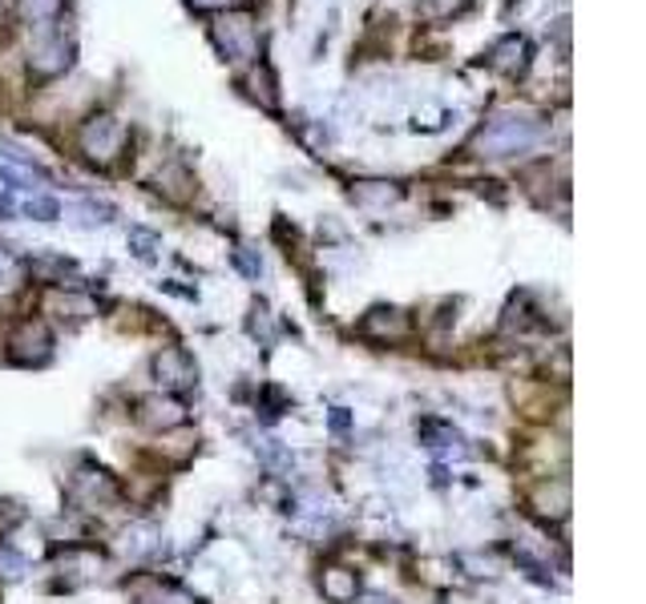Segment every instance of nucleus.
<instances>
[{"instance_id": "obj_1", "label": "nucleus", "mask_w": 646, "mask_h": 604, "mask_svg": "<svg viewBox=\"0 0 646 604\" xmlns=\"http://www.w3.org/2000/svg\"><path fill=\"white\" fill-rule=\"evenodd\" d=\"M537 121H533L530 113H497L493 121L481 126V133L473 138V150L481 157H509V154H521V150H530L533 141H537Z\"/></svg>"}, {"instance_id": "obj_2", "label": "nucleus", "mask_w": 646, "mask_h": 604, "mask_svg": "<svg viewBox=\"0 0 646 604\" xmlns=\"http://www.w3.org/2000/svg\"><path fill=\"white\" fill-rule=\"evenodd\" d=\"M69 496L77 500V504L86 507H110L117 504V496H122V488H117V479L105 472V467H77L69 479Z\"/></svg>"}, {"instance_id": "obj_3", "label": "nucleus", "mask_w": 646, "mask_h": 604, "mask_svg": "<svg viewBox=\"0 0 646 604\" xmlns=\"http://www.w3.org/2000/svg\"><path fill=\"white\" fill-rule=\"evenodd\" d=\"M154 380L162 391H190L199 383V363L182 347H162L154 355Z\"/></svg>"}, {"instance_id": "obj_4", "label": "nucleus", "mask_w": 646, "mask_h": 604, "mask_svg": "<svg viewBox=\"0 0 646 604\" xmlns=\"http://www.w3.org/2000/svg\"><path fill=\"white\" fill-rule=\"evenodd\" d=\"M126 145V129L117 126L114 117H93L86 129H81V150H86L89 162L98 166H110Z\"/></svg>"}, {"instance_id": "obj_5", "label": "nucleus", "mask_w": 646, "mask_h": 604, "mask_svg": "<svg viewBox=\"0 0 646 604\" xmlns=\"http://www.w3.org/2000/svg\"><path fill=\"white\" fill-rule=\"evenodd\" d=\"M215 44L223 49L227 61H243V56H255L258 49V37H255V25H251V16L235 13V16H223L215 25Z\"/></svg>"}, {"instance_id": "obj_6", "label": "nucleus", "mask_w": 646, "mask_h": 604, "mask_svg": "<svg viewBox=\"0 0 646 604\" xmlns=\"http://www.w3.org/2000/svg\"><path fill=\"white\" fill-rule=\"evenodd\" d=\"M53 355V335L41 323H25L9 338V359L21 367H41Z\"/></svg>"}, {"instance_id": "obj_7", "label": "nucleus", "mask_w": 646, "mask_h": 604, "mask_svg": "<svg viewBox=\"0 0 646 604\" xmlns=\"http://www.w3.org/2000/svg\"><path fill=\"white\" fill-rule=\"evenodd\" d=\"M138 420L145 423V427H178V423H187V408L178 403V399H170V395H150V399H142L138 403Z\"/></svg>"}, {"instance_id": "obj_8", "label": "nucleus", "mask_w": 646, "mask_h": 604, "mask_svg": "<svg viewBox=\"0 0 646 604\" xmlns=\"http://www.w3.org/2000/svg\"><path fill=\"white\" fill-rule=\"evenodd\" d=\"M29 65L37 73H61L65 69V65H69V44H65V37H58V33H41V37L33 41Z\"/></svg>"}, {"instance_id": "obj_9", "label": "nucleus", "mask_w": 646, "mask_h": 604, "mask_svg": "<svg viewBox=\"0 0 646 604\" xmlns=\"http://www.w3.org/2000/svg\"><path fill=\"white\" fill-rule=\"evenodd\" d=\"M404 326H408V319H404V310L396 307H376L364 314V323H359V331L372 338H401Z\"/></svg>"}, {"instance_id": "obj_10", "label": "nucleus", "mask_w": 646, "mask_h": 604, "mask_svg": "<svg viewBox=\"0 0 646 604\" xmlns=\"http://www.w3.org/2000/svg\"><path fill=\"white\" fill-rule=\"evenodd\" d=\"M319 589L324 596L335 604H352V596L359 592V580L352 568H324V577H319Z\"/></svg>"}, {"instance_id": "obj_11", "label": "nucleus", "mask_w": 646, "mask_h": 604, "mask_svg": "<svg viewBox=\"0 0 646 604\" xmlns=\"http://www.w3.org/2000/svg\"><path fill=\"white\" fill-rule=\"evenodd\" d=\"M525 61H530V44L521 41V37H505V41L493 49V56H489V65L497 73H521Z\"/></svg>"}, {"instance_id": "obj_12", "label": "nucleus", "mask_w": 646, "mask_h": 604, "mask_svg": "<svg viewBox=\"0 0 646 604\" xmlns=\"http://www.w3.org/2000/svg\"><path fill=\"white\" fill-rule=\"evenodd\" d=\"M533 504H537V512H542V516H554V521H561V516L570 512V484H566V479L542 484V488H537V496H533Z\"/></svg>"}, {"instance_id": "obj_13", "label": "nucleus", "mask_w": 646, "mask_h": 604, "mask_svg": "<svg viewBox=\"0 0 646 604\" xmlns=\"http://www.w3.org/2000/svg\"><path fill=\"white\" fill-rule=\"evenodd\" d=\"M352 197H356L359 206H392L401 197V190L392 182H356L352 185Z\"/></svg>"}, {"instance_id": "obj_14", "label": "nucleus", "mask_w": 646, "mask_h": 604, "mask_svg": "<svg viewBox=\"0 0 646 604\" xmlns=\"http://www.w3.org/2000/svg\"><path fill=\"white\" fill-rule=\"evenodd\" d=\"M417 436L429 444V448H436V451H445V448H457L460 444V436L448 427V423H441V420H425V423H417Z\"/></svg>"}, {"instance_id": "obj_15", "label": "nucleus", "mask_w": 646, "mask_h": 604, "mask_svg": "<svg viewBox=\"0 0 646 604\" xmlns=\"http://www.w3.org/2000/svg\"><path fill=\"white\" fill-rule=\"evenodd\" d=\"M473 9V0H420L417 13L425 21H448V16H460Z\"/></svg>"}, {"instance_id": "obj_16", "label": "nucleus", "mask_w": 646, "mask_h": 604, "mask_svg": "<svg viewBox=\"0 0 646 604\" xmlns=\"http://www.w3.org/2000/svg\"><path fill=\"white\" fill-rule=\"evenodd\" d=\"M61 4L65 0H21V13L29 16V21H37V25H49L61 13Z\"/></svg>"}, {"instance_id": "obj_17", "label": "nucleus", "mask_w": 646, "mask_h": 604, "mask_svg": "<svg viewBox=\"0 0 646 604\" xmlns=\"http://www.w3.org/2000/svg\"><path fill=\"white\" fill-rule=\"evenodd\" d=\"M246 85H251V98H258V101H263V105H267V110H275L271 73H267V69H263V65H258V69L251 73V77H246Z\"/></svg>"}, {"instance_id": "obj_18", "label": "nucleus", "mask_w": 646, "mask_h": 604, "mask_svg": "<svg viewBox=\"0 0 646 604\" xmlns=\"http://www.w3.org/2000/svg\"><path fill=\"white\" fill-rule=\"evenodd\" d=\"M25 210H29V218H41V222H53V218H61V206L53 202V197H33Z\"/></svg>"}, {"instance_id": "obj_19", "label": "nucleus", "mask_w": 646, "mask_h": 604, "mask_svg": "<svg viewBox=\"0 0 646 604\" xmlns=\"http://www.w3.org/2000/svg\"><path fill=\"white\" fill-rule=\"evenodd\" d=\"M352 604H401L396 596H388V592H356Z\"/></svg>"}, {"instance_id": "obj_20", "label": "nucleus", "mask_w": 646, "mask_h": 604, "mask_svg": "<svg viewBox=\"0 0 646 604\" xmlns=\"http://www.w3.org/2000/svg\"><path fill=\"white\" fill-rule=\"evenodd\" d=\"M190 9H199V13H223L230 9V0H187Z\"/></svg>"}, {"instance_id": "obj_21", "label": "nucleus", "mask_w": 646, "mask_h": 604, "mask_svg": "<svg viewBox=\"0 0 646 604\" xmlns=\"http://www.w3.org/2000/svg\"><path fill=\"white\" fill-rule=\"evenodd\" d=\"M235 262H239V267H243L246 274H258V270H263V262H258V258H251V254H246V250L235 254Z\"/></svg>"}]
</instances>
